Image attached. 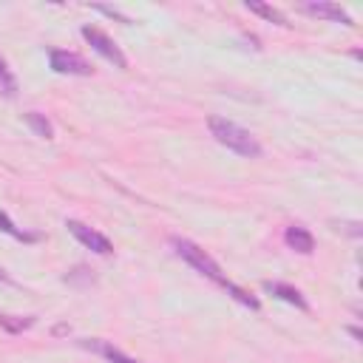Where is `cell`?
Returning a JSON list of instances; mask_svg holds the SVG:
<instances>
[{
  "label": "cell",
  "mask_w": 363,
  "mask_h": 363,
  "mask_svg": "<svg viewBox=\"0 0 363 363\" xmlns=\"http://www.w3.org/2000/svg\"><path fill=\"white\" fill-rule=\"evenodd\" d=\"M34 315H0V329H6L9 335H20L26 329L34 326Z\"/></svg>",
  "instance_id": "30bf717a"
},
{
  "label": "cell",
  "mask_w": 363,
  "mask_h": 363,
  "mask_svg": "<svg viewBox=\"0 0 363 363\" xmlns=\"http://www.w3.org/2000/svg\"><path fill=\"white\" fill-rule=\"evenodd\" d=\"M306 14L312 17H323V20H332V23H343V26H354V20L337 6V3H306L303 6Z\"/></svg>",
  "instance_id": "52a82bcc"
},
{
  "label": "cell",
  "mask_w": 363,
  "mask_h": 363,
  "mask_svg": "<svg viewBox=\"0 0 363 363\" xmlns=\"http://www.w3.org/2000/svg\"><path fill=\"white\" fill-rule=\"evenodd\" d=\"M170 244H173L176 255H179L184 264H190L199 275H204V278H210L213 284H218V286H224V289H227V284H230V281H227V275L221 272V267H218V264H216V261H213V258H210L199 244H193L190 238H173Z\"/></svg>",
  "instance_id": "7a4b0ae2"
},
{
  "label": "cell",
  "mask_w": 363,
  "mask_h": 363,
  "mask_svg": "<svg viewBox=\"0 0 363 363\" xmlns=\"http://www.w3.org/2000/svg\"><path fill=\"white\" fill-rule=\"evenodd\" d=\"M0 281H3V284L9 281V275H6V269H0Z\"/></svg>",
  "instance_id": "e0dca14e"
},
{
  "label": "cell",
  "mask_w": 363,
  "mask_h": 363,
  "mask_svg": "<svg viewBox=\"0 0 363 363\" xmlns=\"http://www.w3.org/2000/svg\"><path fill=\"white\" fill-rule=\"evenodd\" d=\"M227 292H230V295H233L235 301H241L244 306H250V309H261V303H258V298H252V295H250L247 289H241V286H235L233 281L227 284Z\"/></svg>",
  "instance_id": "9a60e30c"
},
{
  "label": "cell",
  "mask_w": 363,
  "mask_h": 363,
  "mask_svg": "<svg viewBox=\"0 0 363 363\" xmlns=\"http://www.w3.org/2000/svg\"><path fill=\"white\" fill-rule=\"evenodd\" d=\"M207 128L210 133L216 136L218 145H224L227 150L244 156V159H258L261 156V142L241 125H235L233 119H224V116H210L207 119Z\"/></svg>",
  "instance_id": "6da1fadb"
},
{
  "label": "cell",
  "mask_w": 363,
  "mask_h": 363,
  "mask_svg": "<svg viewBox=\"0 0 363 363\" xmlns=\"http://www.w3.org/2000/svg\"><path fill=\"white\" fill-rule=\"evenodd\" d=\"M284 241H286L289 250H295L301 255H309L315 250V238H312V233L303 224H289L286 233H284Z\"/></svg>",
  "instance_id": "8992f818"
},
{
  "label": "cell",
  "mask_w": 363,
  "mask_h": 363,
  "mask_svg": "<svg viewBox=\"0 0 363 363\" xmlns=\"http://www.w3.org/2000/svg\"><path fill=\"white\" fill-rule=\"evenodd\" d=\"M65 227H68V233H71L82 247L94 250L96 255H111V252H113V244H111L99 230H94V227H88V224H82V221H77V218H68Z\"/></svg>",
  "instance_id": "5b68a950"
},
{
  "label": "cell",
  "mask_w": 363,
  "mask_h": 363,
  "mask_svg": "<svg viewBox=\"0 0 363 363\" xmlns=\"http://www.w3.org/2000/svg\"><path fill=\"white\" fill-rule=\"evenodd\" d=\"M82 346H85V349H91V352H96V354H99V357H105L108 363H139V360L128 357L125 352H119L113 343L99 340V337H94V340H82Z\"/></svg>",
  "instance_id": "9c48e42d"
},
{
  "label": "cell",
  "mask_w": 363,
  "mask_h": 363,
  "mask_svg": "<svg viewBox=\"0 0 363 363\" xmlns=\"http://www.w3.org/2000/svg\"><path fill=\"white\" fill-rule=\"evenodd\" d=\"M23 119H26V125H28V128H31L37 136H43V139H54V128H51V122H48L43 113H37V111H28Z\"/></svg>",
  "instance_id": "7c38bea8"
},
{
  "label": "cell",
  "mask_w": 363,
  "mask_h": 363,
  "mask_svg": "<svg viewBox=\"0 0 363 363\" xmlns=\"http://www.w3.org/2000/svg\"><path fill=\"white\" fill-rule=\"evenodd\" d=\"M0 233L11 235V238H17V241H26V244H34V241L40 238L37 233H26V230H17V227L11 224V218H9L6 213H0Z\"/></svg>",
  "instance_id": "5bb4252c"
},
{
  "label": "cell",
  "mask_w": 363,
  "mask_h": 363,
  "mask_svg": "<svg viewBox=\"0 0 363 363\" xmlns=\"http://www.w3.org/2000/svg\"><path fill=\"white\" fill-rule=\"evenodd\" d=\"M0 94L3 96H17V77L11 74V68H9V62H6V57L0 54Z\"/></svg>",
  "instance_id": "4fadbf2b"
},
{
  "label": "cell",
  "mask_w": 363,
  "mask_h": 363,
  "mask_svg": "<svg viewBox=\"0 0 363 363\" xmlns=\"http://www.w3.org/2000/svg\"><path fill=\"white\" fill-rule=\"evenodd\" d=\"M264 289L269 292V295H275V298H281V301H286V303H292V306H298V309H309V303H306V298L295 289V286H289V284H281V281H267L264 284Z\"/></svg>",
  "instance_id": "ba28073f"
},
{
  "label": "cell",
  "mask_w": 363,
  "mask_h": 363,
  "mask_svg": "<svg viewBox=\"0 0 363 363\" xmlns=\"http://www.w3.org/2000/svg\"><path fill=\"white\" fill-rule=\"evenodd\" d=\"M96 11H102L105 17H113V20H119V23H130V17H125L122 11H116V9H108V6H94Z\"/></svg>",
  "instance_id": "2e32d148"
},
{
  "label": "cell",
  "mask_w": 363,
  "mask_h": 363,
  "mask_svg": "<svg viewBox=\"0 0 363 363\" xmlns=\"http://www.w3.org/2000/svg\"><path fill=\"white\" fill-rule=\"evenodd\" d=\"M252 14H258V17H264V20H269V23H278V26H289L286 23V17L278 11V9H272V6H267V3H255V0H247L244 3Z\"/></svg>",
  "instance_id": "8fae6325"
},
{
  "label": "cell",
  "mask_w": 363,
  "mask_h": 363,
  "mask_svg": "<svg viewBox=\"0 0 363 363\" xmlns=\"http://www.w3.org/2000/svg\"><path fill=\"white\" fill-rule=\"evenodd\" d=\"M48 60H51V71H57V74H68V77H91L94 74V65L88 60H82L79 54H74V51L51 48Z\"/></svg>",
  "instance_id": "277c9868"
},
{
  "label": "cell",
  "mask_w": 363,
  "mask_h": 363,
  "mask_svg": "<svg viewBox=\"0 0 363 363\" xmlns=\"http://www.w3.org/2000/svg\"><path fill=\"white\" fill-rule=\"evenodd\" d=\"M82 37H85V43L96 51V54H102L108 62H113L116 68H128V60H125V54L119 51V45L102 31V28H96V26H82Z\"/></svg>",
  "instance_id": "3957f363"
}]
</instances>
